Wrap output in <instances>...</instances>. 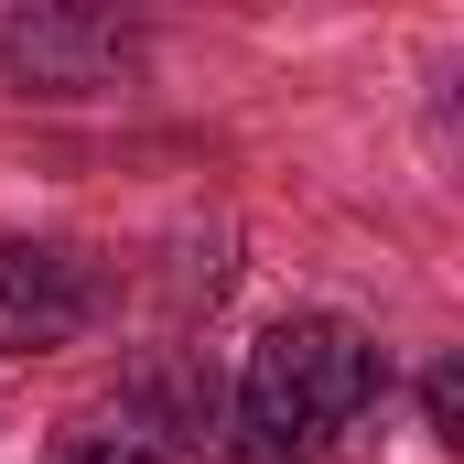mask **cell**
I'll return each mask as SVG.
<instances>
[{
    "instance_id": "6da1fadb",
    "label": "cell",
    "mask_w": 464,
    "mask_h": 464,
    "mask_svg": "<svg viewBox=\"0 0 464 464\" xmlns=\"http://www.w3.org/2000/svg\"><path fill=\"white\" fill-rule=\"evenodd\" d=\"M378 400H389V356H378V335L356 314H270L259 346L237 356V389H227V411L292 464L367 432Z\"/></svg>"
},
{
    "instance_id": "5b68a950",
    "label": "cell",
    "mask_w": 464,
    "mask_h": 464,
    "mask_svg": "<svg viewBox=\"0 0 464 464\" xmlns=\"http://www.w3.org/2000/svg\"><path fill=\"white\" fill-rule=\"evenodd\" d=\"M44 464H173V454H162L119 400H76V411L44 432Z\"/></svg>"
},
{
    "instance_id": "3957f363",
    "label": "cell",
    "mask_w": 464,
    "mask_h": 464,
    "mask_svg": "<svg viewBox=\"0 0 464 464\" xmlns=\"http://www.w3.org/2000/svg\"><path fill=\"white\" fill-rule=\"evenodd\" d=\"M109 324V259L76 237H0V356H65Z\"/></svg>"
},
{
    "instance_id": "8992f818",
    "label": "cell",
    "mask_w": 464,
    "mask_h": 464,
    "mask_svg": "<svg viewBox=\"0 0 464 464\" xmlns=\"http://www.w3.org/2000/svg\"><path fill=\"white\" fill-rule=\"evenodd\" d=\"M421 432L432 443H464V356H432L421 367Z\"/></svg>"
},
{
    "instance_id": "7a4b0ae2",
    "label": "cell",
    "mask_w": 464,
    "mask_h": 464,
    "mask_svg": "<svg viewBox=\"0 0 464 464\" xmlns=\"http://www.w3.org/2000/svg\"><path fill=\"white\" fill-rule=\"evenodd\" d=\"M140 65H151V33L130 11H109V0H22V11H0V87L11 98L76 109V98L140 87Z\"/></svg>"
},
{
    "instance_id": "277c9868",
    "label": "cell",
    "mask_w": 464,
    "mask_h": 464,
    "mask_svg": "<svg viewBox=\"0 0 464 464\" xmlns=\"http://www.w3.org/2000/svg\"><path fill=\"white\" fill-rule=\"evenodd\" d=\"M109 400H119V411H130V421H140V432H151L173 464H184V454L217 464V443H227V378H217L195 346H151V356H130Z\"/></svg>"
}]
</instances>
